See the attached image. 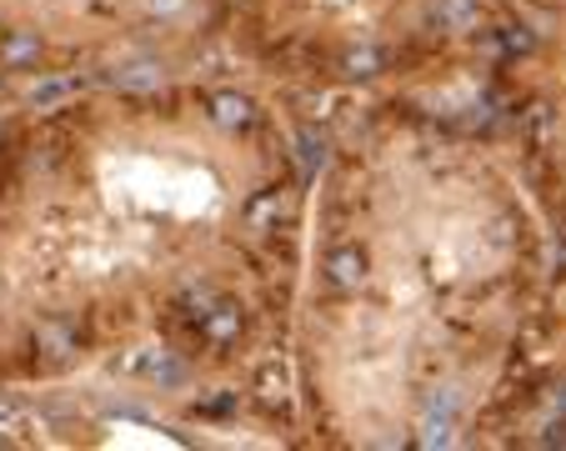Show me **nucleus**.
<instances>
[{
    "label": "nucleus",
    "mask_w": 566,
    "mask_h": 451,
    "mask_svg": "<svg viewBox=\"0 0 566 451\" xmlns=\"http://www.w3.org/2000/svg\"><path fill=\"white\" fill-rule=\"evenodd\" d=\"M281 156L196 90L91 96L51 116L0 186V321L101 356L241 271Z\"/></svg>",
    "instance_id": "f03ea898"
},
{
    "label": "nucleus",
    "mask_w": 566,
    "mask_h": 451,
    "mask_svg": "<svg viewBox=\"0 0 566 451\" xmlns=\"http://www.w3.org/2000/svg\"><path fill=\"white\" fill-rule=\"evenodd\" d=\"M546 241L491 151L417 125L341 151L311 196L296 361L346 447L471 427L542 292Z\"/></svg>",
    "instance_id": "f257e3e1"
},
{
    "label": "nucleus",
    "mask_w": 566,
    "mask_h": 451,
    "mask_svg": "<svg viewBox=\"0 0 566 451\" xmlns=\"http://www.w3.org/2000/svg\"><path fill=\"white\" fill-rule=\"evenodd\" d=\"M186 0H0V35L41 56L86 61L160 31Z\"/></svg>",
    "instance_id": "20e7f679"
},
{
    "label": "nucleus",
    "mask_w": 566,
    "mask_h": 451,
    "mask_svg": "<svg viewBox=\"0 0 566 451\" xmlns=\"http://www.w3.org/2000/svg\"><path fill=\"white\" fill-rule=\"evenodd\" d=\"M546 141H552V170L566 191V51L552 70V96H546Z\"/></svg>",
    "instance_id": "39448f33"
},
{
    "label": "nucleus",
    "mask_w": 566,
    "mask_h": 451,
    "mask_svg": "<svg viewBox=\"0 0 566 451\" xmlns=\"http://www.w3.org/2000/svg\"><path fill=\"white\" fill-rule=\"evenodd\" d=\"M462 0H231L251 51L307 76H356L407 56Z\"/></svg>",
    "instance_id": "7ed1b4c3"
}]
</instances>
